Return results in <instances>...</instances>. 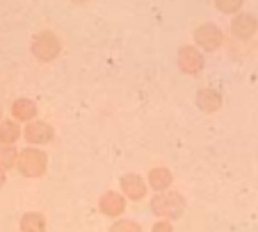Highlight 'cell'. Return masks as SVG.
<instances>
[{"instance_id": "obj_18", "label": "cell", "mask_w": 258, "mask_h": 232, "mask_svg": "<svg viewBox=\"0 0 258 232\" xmlns=\"http://www.w3.org/2000/svg\"><path fill=\"white\" fill-rule=\"evenodd\" d=\"M151 232H174V225H171L169 218H160V221L153 223Z\"/></svg>"}, {"instance_id": "obj_16", "label": "cell", "mask_w": 258, "mask_h": 232, "mask_svg": "<svg viewBox=\"0 0 258 232\" xmlns=\"http://www.w3.org/2000/svg\"><path fill=\"white\" fill-rule=\"evenodd\" d=\"M253 19L251 16H238V19L233 21V34H238V37H249V34L253 32Z\"/></svg>"}, {"instance_id": "obj_1", "label": "cell", "mask_w": 258, "mask_h": 232, "mask_svg": "<svg viewBox=\"0 0 258 232\" xmlns=\"http://www.w3.org/2000/svg\"><path fill=\"white\" fill-rule=\"evenodd\" d=\"M16 171L23 175L25 180H39L48 171V155L41 146H25L19 153V162H16Z\"/></svg>"}, {"instance_id": "obj_10", "label": "cell", "mask_w": 258, "mask_h": 232, "mask_svg": "<svg viewBox=\"0 0 258 232\" xmlns=\"http://www.w3.org/2000/svg\"><path fill=\"white\" fill-rule=\"evenodd\" d=\"M171 171L165 169V166H156V169L149 171V175H146V182H149V187L153 189V191H167V189L171 187Z\"/></svg>"}, {"instance_id": "obj_9", "label": "cell", "mask_w": 258, "mask_h": 232, "mask_svg": "<svg viewBox=\"0 0 258 232\" xmlns=\"http://www.w3.org/2000/svg\"><path fill=\"white\" fill-rule=\"evenodd\" d=\"M195 41L204 50H215L219 44H222V32H219V28H215V25H210V23L201 25V28L195 32Z\"/></svg>"}, {"instance_id": "obj_3", "label": "cell", "mask_w": 258, "mask_h": 232, "mask_svg": "<svg viewBox=\"0 0 258 232\" xmlns=\"http://www.w3.org/2000/svg\"><path fill=\"white\" fill-rule=\"evenodd\" d=\"M30 53L39 59V62L48 64L59 57V53H62V41H59V37L53 30H41V32H37L32 37V41H30Z\"/></svg>"}, {"instance_id": "obj_11", "label": "cell", "mask_w": 258, "mask_h": 232, "mask_svg": "<svg viewBox=\"0 0 258 232\" xmlns=\"http://www.w3.org/2000/svg\"><path fill=\"white\" fill-rule=\"evenodd\" d=\"M23 137V128L16 119H3L0 121V144H16Z\"/></svg>"}, {"instance_id": "obj_6", "label": "cell", "mask_w": 258, "mask_h": 232, "mask_svg": "<svg viewBox=\"0 0 258 232\" xmlns=\"http://www.w3.org/2000/svg\"><path fill=\"white\" fill-rule=\"evenodd\" d=\"M126 196L121 191H105L98 198V212L103 216H110V218H119L123 212H126Z\"/></svg>"}, {"instance_id": "obj_21", "label": "cell", "mask_w": 258, "mask_h": 232, "mask_svg": "<svg viewBox=\"0 0 258 232\" xmlns=\"http://www.w3.org/2000/svg\"><path fill=\"white\" fill-rule=\"evenodd\" d=\"M0 121H3V111H0Z\"/></svg>"}, {"instance_id": "obj_4", "label": "cell", "mask_w": 258, "mask_h": 232, "mask_svg": "<svg viewBox=\"0 0 258 232\" xmlns=\"http://www.w3.org/2000/svg\"><path fill=\"white\" fill-rule=\"evenodd\" d=\"M23 139H25V144H30V146H41V148H44L46 144H50V141L55 139V128L46 121L34 119V121L25 123Z\"/></svg>"}, {"instance_id": "obj_2", "label": "cell", "mask_w": 258, "mask_h": 232, "mask_svg": "<svg viewBox=\"0 0 258 232\" xmlns=\"http://www.w3.org/2000/svg\"><path fill=\"white\" fill-rule=\"evenodd\" d=\"M151 212L156 214L158 218H169V221H176L185 214V198L180 196L178 191H156V196L151 198Z\"/></svg>"}, {"instance_id": "obj_14", "label": "cell", "mask_w": 258, "mask_h": 232, "mask_svg": "<svg viewBox=\"0 0 258 232\" xmlns=\"http://www.w3.org/2000/svg\"><path fill=\"white\" fill-rule=\"evenodd\" d=\"M19 153L14 144H0V166L5 171L16 169V162H19Z\"/></svg>"}, {"instance_id": "obj_15", "label": "cell", "mask_w": 258, "mask_h": 232, "mask_svg": "<svg viewBox=\"0 0 258 232\" xmlns=\"http://www.w3.org/2000/svg\"><path fill=\"white\" fill-rule=\"evenodd\" d=\"M107 232H142V225L133 218H114V223L107 227Z\"/></svg>"}, {"instance_id": "obj_12", "label": "cell", "mask_w": 258, "mask_h": 232, "mask_svg": "<svg viewBox=\"0 0 258 232\" xmlns=\"http://www.w3.org/2000/svg\"><path fill=\"white\" fill-rule=\"evenodd\" d=\"M46 216L41 212H25L19 221L21 232H46Z\"/></svg>"}, {"instance_id": "obj_17", "label": "cell", "mask_w": 258, "mask_h": 232, "mask_svg": "<svg viewBox=\"0 0 258 232\" xmlns=\"http://www.w3.org/2000/svg\"><path fill=\"white\" fill-rule=\"evenodd\" d=\"M215 3H217V10H219V12L233 14V12L240 7V3H242V0H215Z\"/></svg>"}, {"instance_id": "obj_8", "label": "cell", "mask_w": 258, "mask_h": 232, "mask_svg": "<svg viewBox=\"0 0 258 232\" xmlns=\"http://www.w3.org/2000/svg\"><path fill=\"white\" fill-rule=\"evenodd\" d=\"M37 111H39V107H37V102H34L32 98L23 96L12 102V119H16L19 123L34 121V119H37Z\"/></svg>"}, {"instance_id": "obj_13", "label": "cell", "mask_w": 258, "mask_h": 232, "mask_svg": "<svg viewBox=\"0 0 258 232\" xmlns=\"http://www.w3.org/2000/svg\"><path fill=\"white\" fill-rule=\"evenodd\" d=\"M219 105H222V98H219L217 91H213V89H201L199 93H197V107H199L201 111H217Z\"/></svg>"}, {"instance_id": "obj_5", "label": "cell", "mask_w": 258, "mask_h": 232, "mask_svg": "<svg viewBox=\"0 0 258 232\" xmlns=\"http://www.w3.org/2000/svg\"><path fill=\"white\" fill-rule=\"evenodd\" d=\"M119 189H121V193L128 200L140 203V200L146 196V191H149V182L137 173H126V175H121V180H119Z\"/></svg>"}, {"instance_id": "obj_7", "label": "cell", "mask_w": 258, "mask_h": 232, "mask_svg": "<svg viewBox=\"0 0 258 232\" xmlns=\"http://www.w3.org/2000/svg\"><path fill=\"white\" fill-rule=\"evenodd\" d=\"M176 64H178V68H180L183 73H187V75H197V73L204 68V55H201L197 48L183 46V48L178 50Z\"/></svg>"}, {"instance_id": "obj_20", "label": "cell", "mask_w": 258, "mask_h": 232, "mask_svg": "<svg viewBox=\"0 0 258 232\" xmlns=\"http://www.w3.org/2000/svg\"><path fill=\"white\" fill-rule=\"evenodd\" d=\"M71 3H73V5H87L89 0H71Z\"/></svg>"}, {"instance_id": "obj_19", "label": "cell", "mask_w": 258, "mask_h": 232, "mask_svg": "<svg viewBox=\"0 0 258 232\" xmlns=\"http://www.w3.org/2000/svg\"><path fill=\"white\" fill-rule=\"evenodd\" d=\"M5 180H7V171L3 169V166H0V189L5 187Z\"/></svg>"}]
</instances>
